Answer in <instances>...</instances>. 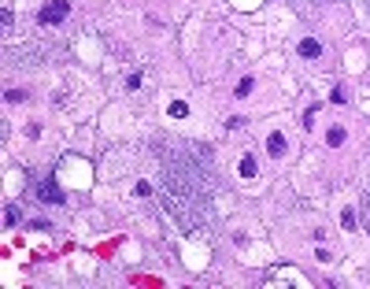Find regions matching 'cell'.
Returning a JSON list of instances; mask_svg holds the SVG:
<instances>
[{
    "label": "cell",
    "instance_id": "obj_6",
    "mask_svg": "<svg viewBox=\"0 0 370 289\" xmlns=\"http://www.w3.org/2000/svg\"><path fill=\"white\" fill-rule=\"evenodd\" d=\"M189 115V104L185 100H174V104H170V119H185Z\"/></svg>",
    "mask_w": 370,
    "mask_h": 289
},
{
    "label": "cell",
    "instance_id": "obj_3",
    "mask_svg": "<svg viewBox=\"0 0 370 289\" xmlns=\"http://www.w3.org/2000/svg\"><path fill=\"white\" fill-rule=\"evenodd\" d=\"M300 56H304V59H318V56H322V45L311 41V37H304V41H300Z\"/></svg>",
    "mask_w": 370,
    "mask_h": 289
},
{
    "label": "cell",
    "instance_id": "obj_5",
    "mask_svg": "<svg viewBox=\"0 0 370 289\" xmlns=\"http://www.w3.org/2000/svg\"><path fill=\"white\" fill-rule=\"evenodd\" d=\"M256 160H252V156H245V160H241V178H256Z\"/></svg>",
    "mask_w": 370,
    "mask_h": 289
},
{
    "label": "cell",
    "instance_id": "obj_7",
    "mask_svg": "<svg viewBox=\"0 0 370 289\" xmlns=\"http://www.w3.org/2000/svg\"><path fill=\"white\" fill-rule=\"evenodd\" d=\"M19 219H22V212H19L15 204H7V208H4V223H7V226H15Z\"/></svg>",
    "mask_w": 370,
    "mask_h": 289
},
{
    "label": "cell",
    "instance_id": "obj_9",
    "mask_svg": "<svg viewBox=\"0 0 370 289\" xmlns=\"http://www.w3.org/2000/svg\"><path fill=\"white\" fill-rule=\"evenodd\" d=\"M252 89H256V82H252V78H245V82L237 85V97L245 100V97H252Z\"/></svg>",
    "mask_w": 370,
    "mask_h": 289
},
{
    "label": "cell",
    "instance_id": "obj_2",
    "mask_svg": "<svg viewBox=\"0 0 370 289\" xmlns=\"http://www.w3.org/2000/svg\"><path fill=\"white\" fill-rule=\"evenodd\" d=\"M37 200H45V204H63V193H59V185L56 182H49V178H45V182H37Z\"/></svg>",
    "mask_w": 370,
    "mask_h": 289
},
{
    "label": "cell",
    "instance_id": "obj_4",
    "mask_svg": "<svg viewBox=\"0 0 370 289\" xmlns=\"http://www.w3.org/2000/svg\"><path fill=\"white\" fill-rule=\"evenodd\" d=\"M285 137H281V134H270V137H266V152H270V156H281V152H285Z\"/></svg>",
    "mask_w": 370,
    "mask_h": 289
},
{
    "label": "cell",
    "instance_id": "obj_1",
    "mask_svg": "<svg viewBox=\"0 0 370 289\" xmlns=\"http://www.w3.org/2000/svg\"><path fill=\"white\" fill-rule=\"evenodd\" d=\"M67 15H70V4H67V0H56V4L41 7V15H37V19H41V26H52V22H63Z\"/></svg>",
    "mask_w": 370,
    "mask_h": 289
},
{
    "label": "cell",
    "instance_id": "obj_8",
    "mask_svg": "<svg viewBox=\"0 0 370 289\" xmlns=\"http://www.w3.org/2000/svg\"><path fill=\"white\" fill-rule=\"evenodd\" d=\"M326 141L333 145V148H337V145H344V130H341V126H333V130L326 134Z\"/></svg>",
    "mask_w": 370,
    "mask_h": 289
}]
</instances>
